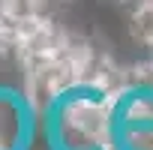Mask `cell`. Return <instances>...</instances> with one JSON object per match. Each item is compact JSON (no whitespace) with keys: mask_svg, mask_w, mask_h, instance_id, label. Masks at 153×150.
I'll use <instances>...</instances> for the list:
<instances>
[{"mask_svg":"<svg viewBox=\"0 0 153 150\" xmlns=\"http://www.w3.org/2000/svg\"><path fill=\"white\" fill-rule=\"evenodd\" d=\"M132 30L141 42L153 45V0H141L138 12L132 15Z\"/></svg>","mask_w":153,"mask_h":150,"instance_id":"6da1fadb","label":"cell"}]
</instances>
